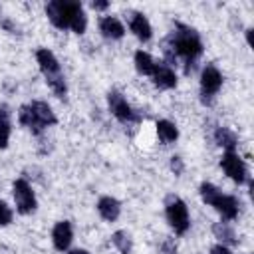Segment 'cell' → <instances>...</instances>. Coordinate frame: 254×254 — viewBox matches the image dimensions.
<instances>
[{"label": "cell", "mask_w": 254, "mask_h": 254, "mask_svg": "<svg viewBox=\"0 0 254 254\" xmlns=\"http://www.w3.org/2000/svg\"><path fill=\"white\" fill-rule=\"evenodd\" d=\"M163 52L167 58V64L173 67V64L183 62L185 73H190L198 62V58L204 52L202 40L198 36V32L183 22H175L173 32H169V36L163 42Z\"/></svg>", "instance_id": "obj_1"}, {"label": "cell", "mask_w": 254, "mask_h": 254, "mask_svg": "<svg viewBox=\"0 0 254 254\" xmlns=\"http://www.w3.org/2000/svg\"><path fill=\"white\" fill-rule=\"evenodd\" d=\"M46 16L58 30H71L83 34L87 28V16L81 2L75 0H52L46 4Z\"/></svg>", "instance_id": "obj_2"}, {"label": "cell", "mask_w": 254, "mask_h": 254, "mask_svg": "<svg viewBox=\"0 0 254 254\" xmlns=\"http://www.w3.org/2000/svg\"><path fill=\"white\" fill-rule=\"evenodd\" d=\"M18 121L24 127H28L34 135H40L44 129L56 125L58 117H56L54 109L46 101H32V103H26V105L20 107Z\"/></svg>", "instance_id": "obj_3"}, {"label": "cell", "mask_w": 254, "mask_h": 254, "mask_svg": "<svg viewBox=\"0 0 254 254\" xmlns=\"http://www.w3.org/2000/svg\"><path fill=\"white\" fill-rule=\"evenodd\" d=\"M36 62H38V67H40L42 75L46 77V83L54 91V95L64 99L65 93H67V85H65L64 73H62V65H60L58 58L54 56V52L48 50V48H40L36 52Z\"/></svg>", "instance_id": "obj_4"}, {"label": "cell", "mask_w": 254, "mask_h": 254, "mask_svg": "<svg viewBox=\"0 0 254 254\" xmlns=\"http://www.w3.org/2000/svg\"><path fill=\"white\" fill-rule=\"evenodd\" d=\"M198 192H200V198L206 202V204H210L220 216H222V220H234L236 216H238V210H240V202H238V198L236 196H232V194H224L218 187H214L212 183H200V187H198Z\"/></svg>", "instance_id": "obj_5"}, {"label": "cell", "mask_w": 254, "mask_h": 254, "mask_svg": "<svg viewBox=\"0 0 254 254\" xmlns=\"http://www.w3.org/2000/svg\"><path fill=\"white\" fill-rule=\"evenodd\" d=\"M165 216H167V222L171 224V228L175 230V234H179V236L187 234V230L190 226V216H189V208L183 198H179L177 194H169L165 198Z\"/></svg>", "instance_id": "obj_6"}, {"label": "cell", "mask_w": 254, "mask_h": 254, "mask_svg": "<svg viewBox=\"0 0 254 254\" xmlns=\"http://www.w3.org/2000/svg\"><path fill=\"white\" fill-rule=\"evenodd\" d=\"M107 105H109V111L113 113V117L123 125H135L141 121V115L127 103L123 93L117 89H111L107 93Z\"/></svg>", "instance_id": "obj_7"}, {"label": "cell", "mask_w": 254, "mask_h": 254, "mask_svg": "<svg viewBox=\"0 0 254 254\" xmlns=\"http://www.w3.org/2000/svg\"><path fill=\"white\" fill-rule=\"evenodd\" d=\"M222 87V73L214 64H206L200 71V99L202 103H212L214 95Z\"/></svg>", "instance_id": "obj_8"}, {"label": "cell", "mask_w": 254, "mask_h": 254, "mask_svg": "<svg viewBox=\"0 0 254 254\" xmlns=\"http://www.w3.org/2000/svg\"><path fill=\"white\" fill-rule=\"evenodd\" d=\"M12 194L16 202V210L20 214H32L36 210V194L26 179H16L12 185Z\"/></svg>", "instance_id": "obj_9"}, {"label": "cell", "mask_w": 254, "mask_h": 254, "mask_svg": "<svg viewBox=\"0 0 254 254\" xmlns=\"http://www.w3.org/2000/svg\"><path fill=\"white\" fill-rule=\"evenodd\" d=\"M220 167L228 175V179H232L236 185H244L248 181V167L236 151H224L220 159Z\"/></svg>", "instance_id": "obj_10"}, {"label": "cell", "mask_w": 254, "mask_h": 254, "mask_svg": "<svg viewBox=\"0 0 254 254\" xmlns=\"http://www.w3.org/2000/svg\"><path fill=\"white\" fill-rule=\"evenodd\" d=\"M155 87L159 89H173L177 87V73L167 62H155V69L151 73Z\"/></svg>", "instance_id": "obj_11"}, {"label": "cell", "mask_w": 254, "mask_h": 254, "mask_svg": "<svg viewBox=\"0 0 254 254\" xmlns=\"http://www.w3.org/2000/svg\"><path fill=\"white\" fill-rule=\"evenodd\" d=\"M127 22H129V30L135 34L137 40L149 42L153 38V28H151V22L147 20L145 14H141V12H127Z\"/></svg>", "instance_id": "obj_12"}, {"label": "cell", "mask_w": 254, "mask_h": 254, "mask_svg": "<svg viewBox=\"0 0 254 254\" xmlns=\"http://www.w3.org/2000/svg\"><path fill=\"white\" fill-rule=\"evenodd\" d=\"M73 240V228L67 220H60L54 230H52V242H54V248L60 250V252H65L69 250V244Z\"/></svg>", "instance_id": "obj_13"}, {"label": "cell", "mask_w": 254, "mask_h": 254, "mask_svg": "<svg viewBox=\"0 0 254 254\" xmlns=\"http://www.w3.org/2000/svg\"><path fill=\"white\" fill-rule=\"evenodd\" d=\"M99 32L107 40H121L125 36V26L115 16H105L99 20Z\"/></svg>", "instance_id": "obj_14"}, {"label": "cell", "mask_w": 254, "mask_h": 254, "mask_svg": "<svg viewBox=\"0 0 254 254\" xmlns=\"http://www.w3.org/2000/svg\"><path fill=\"white\" fill-rule=\"evenodd\" d=\"M97 212H99V216H101L103 220L115 222V220L119 218V214H121V204H119V200L113 198V196H101V198L97 200Z\"/></svg>", "instance_id": "obj_15"}, {"label": "cell", "mask_w": 254, "mask_h": 254, "mask_svg": "<svg viewBox=\"0 0 254 254\" xmlns=\"http://www.w3.org/2000/svg\"><path fill=\"white\" fill-rule=\"evenodd\" d=\"M212 139L218 147H222L224 151H234L238 145V137L234 131H230L228 127H216L212 133Z\"/></svg>", "instance_id": "obj_16"}, {"label": "cell", "mask_w": 254, "mask_h": 254, "mask_svg": "<svg viewBox=\"0 0 254 254\" xmlns=\"http://www.w3.org/2000/svg\"><path fill=\"white\" fill-rule=\"evenodd\" d=\"M212 232H214V236L220 240L218 244H224V246H234V244H238V236H236V232H234V228L224 220H220V222H214L212 224Z\"/></svg>", "instance_id": "obj_17"}, {"label": "cell", "mask_w": 254, "mask_h": 254, "mask_svg": "<svg viewBox=\"0 0 254 254\" xmlns=\"http://www.w3.org/2000/svg\"><path fill=\"white\" fill-rule=\"evenodd\" d=\"M157 137H159V141L163 145H171V143H175L179 139V129H177V125L173 121L159 119L157 121Z\"/></svg>", "instance_id": "obj_18"}, {"label": "cell", "mask_w": 254, "mask_h": 254, "mask_svg": "<svg viewBox=\"0 0 254 254\" xmlns=\"http://www.w3.org/2000/svg\"><path fill=\"white\" fill-rule=\"evenodd\" d=\"M133 62H135V69H137L141 75H149V77H151V73H153V69H155V60L151 58V54H147V52H143V50H137Z\"/></svg>", "instance_id": "obj_19"}, {"label": "cell", "mask_w": 254, "mask_h": 254, "mask_svg": "<svg viewBox=\"0 0 254 254\" xmlns=\"http://www.w3.org/2000/svg\"><path fill=\"white\" fill-rule=\"evenodd\" d=\"M12 133V123H10V111L6 105H0V149L8 147Z\"/></svg>", "instance_id": "obj_20"}, {"label": "cell", "mask_w": 254, "mask_h": 254, "mask_svg": "<svg viewBox=\"0 0 254 254\" xmlns=\"http://www.w3.org/2000/svg\"><path fill=\"white\" fill-rule=\"evenodd\" d=\"M111 242H113V246L119 250V254H131L133 242H131V236H129L125 230H115V232L111 234Z\"/></svg>", "instance_id": "obj_21"}, {"label": "cell", "mask_w": 254, "mask_h": 254, "mask_svg": "<svg viewBox=\"0 0 254 254\" xmlns=\"http://www.w3.org/2000/svg\"><path fill=\"white\" fill-rule=\"evenodd\" d=\"M14 214H12V208L0 198V226H8L12 222Z\"/></svg>", "instance_id": "obj_22"}, {"label": "cell", "mask_w": 254, "mask_h": 254, "mask_svg": "<svg viewBox=\"0 0 254 254\" xmlns=\"http://www.w3.org/2000/svg\"><path fill=\"white\" fill-rule=\"evenodd\" d=\"M161 254H177V244H175L173 238L163 240V244H161Z\"/></svg>", "instance_id": "obj_23"}, {"label": "cell", "mask_w": 254, "mask_h": 254, "mask_svg": "<svg viewBox=\"0 0 254 254\" xmlns=\"http://www.w3.org/2000/svg\"><path fill=\"white\" fill-rule=\"evenodd\" d=\"M171 171L175 173V175H181L183 171H185V163H183V159L181 157H171Z\"/></svg>", "instance_id": "obj_24"}, {"label": "cell", "mask_w": 254, "mask_h": 254, "mask_svg": "<svg viewBox=\"0 0 254 254\" xmlns=\"http://www.w3.org/2000/svg\"><path fill=\"white\" fill-rule=\"evenodd\" d=\"M210 254H232V250L228 246H224V244H214L210 248Z\"/></svg>", "instance_id": "obj_25"}, {"label": "cell", "mask_w": 254, "mask_h": 254, "mask_svg": "<svg viewBox=\"0 0 254 254\" xmlns=\"http://www.w3.org/2000/svg\"><path fill=\"white\" fill-rule=\"evenodd\" d=\"M91 8L93 10H105V8H109V2L107 0H95V2H91Z\"/></svg>", "instance_id": "obj_26"}, {"label": "cell", "mask_w": 254, "mask_h": 254, "mask_svg": "<svg viewBox=\"0 0 254 254\" xmlns=\"http://www.w3.org/2000/svg\"><path fill=\"white\" fill-rule=\"evenodd\" d=\"M67 254H89L87 250H83V248H73V250H69Z\"/></svg>", "instance_id": "obj_27"}, {"label": "cell", "mask_w": 254, "mask_h": 254, "mask_svg": "<svg viewBox=\"0 0 254 254\" xmlns=\"http://www.w3.org/2000/svg\"><path fill=\"white\" fill-rule=\"evenodd\" d=\"M0 16H2V10H0Z\"/></svg>", "instance_id": "obj_28"}]
</instances>
